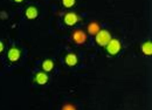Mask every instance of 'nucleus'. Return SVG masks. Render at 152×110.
Segmentation results:
<instances>
[{
  "instance_id": "nucleus-1",
  "label": "nucleus",
  "mask_w": 152,
  "mask_h": 110,
  "mask_svg": "<svg viewBox=\"0 0 152 110\" xmlns=\"http://www.w3.org/2000/svg\"><path fill=\"white\" fill-rule=\"evenodd\" d=\"M95 39L97 45H99V46H107V43L111 40V34L107 29H99L98 33L96 34Z\"/></svg>"
},
{
  "instance_id": "nucleus-2",
  "label": "nucleus",
  "mask_w": 152,
  "mask_h": 110,
  "mask_svg": "<svg viewBox=\"0 0 152 110\" xmlns=\"http://www.w3.org/2000/svg\"><path fill=\"white\" fill-rule=\"evenodd\" d=\"M105 48H107V52L110 55H116V54H118L119 51L122 49V45H121L119 40H117V39H111V40L107 43Z\"/></svg>"
},
{
  "instance_id": "nucleus-3",
  "label": "nucleus",
  "mask_w": 152,
  "mask_h": 110,
  "mask_svg": "<svg viewBox=\"0 0 152 110\" xmlns=\"http://www.w3.org/2000/svg\"><path fill=\"white\" fill-rule=\"evenodd\" d=\"M72 37H73V40L75 41L76 43H78V45H82V43H84L87 41V34L83 31H81V29L74 31L73 34H72Z\"/></svg>"
},
{
  "instance_id": "nucleus-4",
  "label": "nucleus",
  "mask_w": 152,
  "mask_h": 110,
  "mask_svg": "<svg viewBox=\"0 0 152 110\" xmlns=\"http://www.w3.org/2000/svg\"><path fill=\"white\" fill-rule=\"evenodd\" d=\"M78 15L74 13V12H69V13H67L66 15H64V18H63V21H64V23L66 25H68V26H74L76 25L77 22H78Z\"/></svg>"
},
{
  "instance_id": "nucleus-5",
  "label": "nucleus",
  "mask_w": 152,
  "mask_h": 110,
  "mask_svg": "<svg viewBox=\"0 0 152 110\" xmlns=\"http://www.w3.org/2000/svg\"><path fill=\"white\" fill-rule=\"evenodd\" d=\"M20 56H21V52H20V49H18L17 47L11 48L8 51V53H7V57H8V60L11 62H17L20 59Z\"/></svg>"
},
{
  "instance_id": "nucleus-6",
  "label": "nucleus",
  "mask_w": 152,
  "mask_h": 110,
  "mask_svg": "<svg viewBox=\"0 0 152 110\" xmlns=\"http://www.w3.org/2000/svg\"><path fill=\"white\" fill-rule=\"evenodd\" d=\"M25 14H26V18L27 19H29V20H34V19L38 18L39 11L35 6H29V7H27Z\"/></svg>"
},
{
  "instance_id": "nucleus-7",
  "label": "nucleus",
  "mask_w": 152,
  "mask_h": 110,
  "mask_svg": "<svg viewBox=\"0 0 152 110\" xmlns=\"http://www.w3.org/2000/svg\"><path fill=\"white\" fill-rule=\"evenodd\" d=\"M77 61H78V59H77V56H76L75 53H69V54L66 55V57H64V62H66V65L69 66V67L76 66V65H77Z\"/></svg>"
},
{
  "instance_id": "nucleus-8",
  "label": "nucleus",
  "mask_w": 152,
  "mask_h": 110,
  "mask_svg": "<svg viewBox=\"0 0 152 110\" xmlns=\"http://www.w3.org/2000/svg\"><path fill=\"white\" fill-rule=\"evenodd\" d=\"M34 81L40 86H43V84H46L48 82V75L45 72H39V73H37L35 77H34Z\"/></svg>"
},
{
  "instance_id": "nucleus-9",
  "label": "nucleus",
  "mask_w": 152,
  "mask_h": 110,
  "mask_svg": "<svg viewBox=\"0 0 152 110\" xmlns=\"http://www.w3.org/2000/svg\"><path fill=\"white\" fill-rule=\"evenodd\" d=\"M99 29H101L99 25H98L97 22H95V21H93V22H90V23L88 25V33L91 34V35H96Z\"/></svg>"
},
{
  "instance_id": "nucleus-10",
  "label": "nucleus",
  "mask_w": 152,
  "mask_h": 110,
  "mask_svg": "<svg viewBox=\"0 0 152 110\" xmlns=\"http://www.w3.org/2000/svg\"><path fill=\"white\" fill-rule=\"evenodd\" d=\"M54 68V62L50 60V59H47L42 62V69L45 73H48V72H52Z\"/></svg>"
},
{
  "instance_id": "nucleus-11",
  "label": "nucleus",
  "mask_w": 152,
  "mask_h": 110,
  "mask_svg": "<svg viewBox=\"0 0 152 110\" xmlns=\"http://www.w3.org/2000/svg\"><path fill=\"white\" fill-rule=\"evenodd\" d=\"M142 52L145 55H151L152 54V42L151 41H146L142 45Z\"/></svg>"
},
{
  "instance_id": "nucleus-12",
  "label": "nucleus",
  "mask_w": 152,
  "mask_h": 110,
  "mask_svg": "<svg viewBox=\"0 0 152 110\" xmlns=\"http://www.w3.org/2000/svg\"><path fill=\"white\" fill-rule=\"evenodd\" d=\"M75 2H76V0H62L63 6H64V7H67V8L73 7V6L75 5Z\"/></svg>"
},
{
  "instance_id": "nucleus-13",
  "label": "nucleus",
  "mask_w": 152,
  "mask_h": 110,
  "mask_svg": "<svg viewBox=\"0 0 152 110\" xmlns=\"http://www.w3.org/2000/svg\"><path fill=\"white\" fill-rule=\"evenodd\" d=\"M61 110H76V108L73 104H64Z\"/></svg>"
},
{
  "instance_id": "nucleus-14",
  "label": "nucleus",
  "mask_w": 152,
  "mask_h": 110,
  "mask_svg": "<svg viewBox=\"0 0 152 110\" xmlns=\"http://www.w3.org/2000/svg\"><path fill=\"white\" fill-rule=\"evenodd\" d=\"M2 51H4V43H2L1 41H0V53H1Z\"/></svg>"
},
{
  "instance_id": "nucleus-15",
  "label": "nucleus",
  "mask_w": 152,
  "mask_h": 110,
  "mask_svg": "<svg viewBox=\"0 0 152 110\" xmlns=\"http://www.w3.org/2000/svg\"><path fill=\"white\" fill-rule=\"evenodd\" d=\"M14 1H15V2H22L23 0H14Z\"/></svg>"
}]
</instances>
